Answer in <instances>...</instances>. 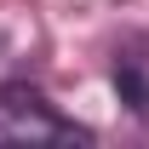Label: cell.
I'll return each mask as SVG.
<instances>
[{"label": "cell", "instance_id": "6da1fadb", "mask_svg": "<svg viewBox=\"0 0 149 149\" xmlns=\"http://www.w3.org/2000/svg\"><path fill=\"white\" fill-rule=\"evenodd\" d=\"M0 143H92V132L63 120L40 86L6 80L0 86Z\"/></svg>", "mask_w": 149, "mask_h": 149}, {"label": "cell", "instance_id": "7a4b0ae2", "mask_svg": "<svg viewBox=\"0 0 149 149\" xmlns=\"http://www.w3.org/2000/svg\"><path fill=\"white\" fill-rule=\"evenodd\" d=\"M115 92H120V103L149 115V40H132L126 52L115 57Z\"/></svg>", "mask_w": 149, "mask_h": 149}]
</instances>
